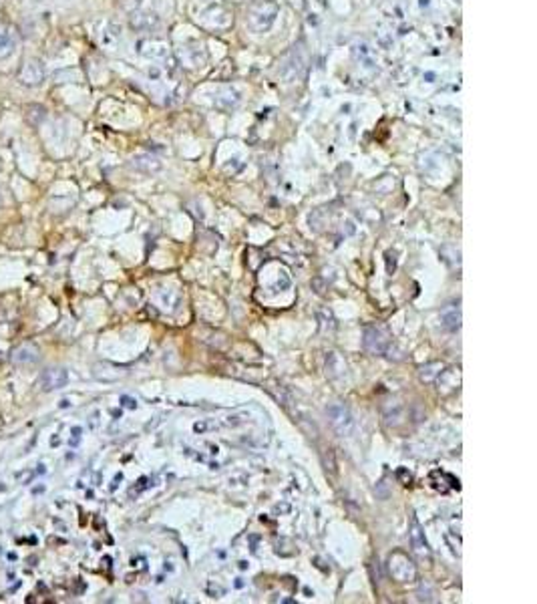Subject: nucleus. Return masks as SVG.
<instances>
[{"mask_svg": "<svg viewBox=\"0 0 537 604\" xmlns=\"http://www.w3.org/2000/svg\"><path fill=\"white\" fill-rule=\"evenodd\" d=\"M38 383H40V389L47 393L59 391V389H63L66 383H69V371L64 367H48L40 373Z\"/></svg>", "mask_w": 537, "mask_h": 604, "instance_id": "5", "label": "nucleus"}, {"mask_svg": "<svg viewBox=\"0 0 537 604\" xmlns=\"http://www.w3.org/2000/svg\"><path fill=\"white\" fill-rule=\"evenodd\" d=\"M312 288H316V294H324V284H322L320 278H314V280H312Z\"/></svg>", "mask_w": 537, "mask_h": 604, "instance_id": "22", "label": "nucleus"}, {"mask_svg": "<svg viewBox=\"0 0 537 604\" xmlns=\"http://www.w3.org/2000/svg\"><path fill=\"white\" fill-rule=\"evenodd\" d=\"M121 405H123L125 409H137V401L133 399V397L123 395V397H121Z\"/></svg>", "mask_w": 537, "mask_h": 604, "instance_id": "17", "label": "nucleus"}, {"mask_svg": "<svg viewBox=\"0 0 537 604\" xmlns=\"http://www.w3.org/2000/svg\"><path fill=\"white\" fill-rule=\"evenodd\" d=\"M31 477H34V472H22V473H18L16 475V481H20V483H29V479Z\"/></svg>", "mask_w": 537, "mask_h": 604, "instance_id": "20", "label": "nucleus"}, {"mask_svg": "<svg viewBox=\"0 0 537 604\" xmlns=\"http://www.w3.org/2000/svg\"><path fill=\"white\" fill-rule=\"evenodd\" d=\"M342 359L338 357V353H328L326 355V375L330 379H336L338 375H342Z\"/></svg>", "mask_w": 537, "mask_h": 604, "instance_id": "11", "label": "nucleus"}, {"mask_svg": "<svg viewBox=\"0 0 537 604\" xmlns=\"http://www.w3.org/2000/svg\"><path fill=\"white\" fill-rule=\"evenodd\" d=\"M237 564H239V568H241V570H246V568H248V562H237Z\"/></svg>", "mask_w": 537, "mask_h": 604, "instance_id": "24", "label": "nucleus"}, {"mask_svg": "<svg viewBox=\"0 0 537 604\" xmlns=\"http://www.w3.org/2000/svg\"><path fill=\"white\" fill-rule=\"evenodd\" d=\"M135 169H141V171H147V173H151V171H157L159 169V163L153 159V157H147V155H139V157H135L133 159V163H131Z\"/></svg>", "mask_w": 537, "mask_h": 604, "instance_id": "12", "label": "nucleus"}, {"mask_svg": "<svg viewBox=\"0 0 537 604\" xmlns=\"http://www.w3.org/2000/svg\"><path fill=\"white\" fill-rule=\"evenodd\" d=\"M0 206H2V194H0Z\"/></svg>", "mask_w": 537, "mask_h": 604, "instance_id": "25", "label": "nucleus"}, {"mask_svg": "<svg viewBox=\"0 0 537 604\" xmlns=\"http://www.w3.org/2000/svg\"><path fill=\"white\" fill-rule=\"evenodd\" d=\"M441 325L445 326L449 332H457V330L461 328V308H459V304H457V306H455V304H449V306L442 308V312H441Z\"/></svg>", "mask_w": 537, "mask_h": 604, "instance_id": "8", "label": "nucleus"}, {"mask_svg": "<svg viewBox=\"0 0 537 604\" xmlns=\"http://www.w3.org/2000/svg\"><path fill=\"white\" fill-rule=\"evenodd\" d=\"M442 371H445V362H441V360L426 362V365H423V367L419 369V379H421L423 383H435V381L441 377Z\"/></svg>", "mask_w": 537, "mask_h": 604, "instance_id": "9", "label": "nucleus"}, {"mask_svg": "<svg viewBox=\"0 0 537 604\" xmlns=\"http://www.w3.org/2000/svg\"><path fill=\"white\" fill-rule=\"evenodd\" d=\"M149 488V477H141L139 481H137V486L135 488H131V491H129V495L133 498V495H139L143 490H147Z\"/></svg>", "mask_w": 537, "mask_h": 604, "instance_id": "15", "label": "nucleus"}, {"mask_svg": "<svg viewBox=\"0 0 537 604\" xmlns=\"http://www.w3.org/2000/svg\"><path fill=\"white\" fill-rule=\"evenodd\" d=\"M79 439H80V427H73V439L69 443L75 447V445H79Z\"/></svg>", "mask_w": 537, "mask_h": 604, "instance_id": "21", "label": "nucleus"}, {"mask_svg": "<svg viewBox=\"0 0 537 604\" xmlns=\"http://www.w3.org/2000/svg\"><path fill=\"white\" fill-rule=\"evenodd\" d=\"M248 421H250V413L239 411V413L230 415V417H225L223 425H227V427H239V425H244V423H248Z\"/></svg>", "mask_w": 537, "mask_h": 604, "instance_id": "13", "label": "nucleus"}, {"mask_svg": "<svg viewBox=\"0 0 537 604\" xmlns=\"http://www.w3.org/2000/svg\"><path fill=\"white\" fill-rule=\"evenodd\" d=\"M209 427H216V425H213V423H205V421H199V423L193 425V431H195V433H204L205 429H209Z\"/></svg>", "mask_w": 537, "mask_h": 604, "instance_id": "19", "label": "nucleus"}, {"mask_svg": "<svg viewBox=\"0 0 537 604\" xmlns=\"http://www.w3.org/2000/svg\"><path fill=\"white\" fill-rule=\"evenodd\" d=\"M409 540H411V548L414 556L421 562H431L433 558L431 548H428V542L425 538V530L421 526V522L414 514H411V520H409Z\"/></svg>", "mask_w": 537, "mask_h": 604, "instance_id": "4", "label": "nucleus"}, {"mask_svg": "<svg viewBox=\"0 0 537 604\" xmlns=\"http://www.w3.org/2000/svg\"><path fill=\"white\" fill-rule=\"evenodd\" d=\"M362 346L374 357H388L393 351V337L384 325H368L362 332Z\"/></svg>", "mask_w": 537, "mask_h": 604, "instance_id": "1", "label": "nucleus"}, {"mask_svg": "<svg viewBox=\"0 0 537 604\" xmlns=\"http://www.w3.org/2000/svg\"><path fill=\"white\" fill-rule=\"evenodd\" d=\"M288 286H290V278H288L286 272H282V274H280V280H278V288H280V290H286Z\"/></svg>", "mask_w": 537, "mask_h": 604, "instance_id": "18", "label": "nucleus"}, {"mask_svg": "<svg viewBox=\"0 0 537 604\" xmlns=\"http://www.w3.org/2000/svg\"><path fill=\"white\" fill-rule=\"evenodd\" d=\"M15 45H16V36L12 33L8 26L0 24V59H4L8 55H12L15 50Z\"/></svg>", "mask_w": 537, "mask_h": 604, "instance_id": "10", "label": "nucleus"}, {"mask_svg": "<svg viewBox=\"0 0 537 604\" xmlns=\"http://www.w3.org/2000/svg\"><path fill=\"white\" fill-rule=\"evenodd\" d=\"M417 596H419V600H421V602H433L431 586L423 582V584H421V588H419V592H417Z\"/></svg>", "mask_w": 537, "mask_h": 604, "instance_id": "14", "label": "nucleus"}, {"mask_svg": "<svg viewBox=\"0 0 537 604\" xmlns=\"http://www.w3.org/2000/svg\"><path fill=\"white\" fill-rule=\"evenodd\" d=\"M18 81L26 87H38L45 81V66L36 59L24 61L20 71H18Z\"/></svg>", "mask_w": 537, "mask_h": 604, "instance_id": "6", "label": "nucleus"}, {"mask_svg": "<svg viewBox=\"0 0 537 604\" xmlns=\"http://www.w3.org/2000/svg\"><path fill=\"white\" fill-rule=\"evenodd\" d=\"M396 477L402 481V486H411V481H412V475L407 469H396Z\"/></svg>", "mask_w": 537, "mask_h": 604, "instance_id": "16", "label": "nucleus"}, {"mask_svg": "<svg viewBox=\"0 0 537 604\" xmlns=\"http://www.w3.org/2000/svg\"><path fill=\"white\" fill-rule=\"evenodd\" d=\"M121 479H123V473H117V475H115V481L111 483V491H115V490H117V483H119Z\"/></svg>", "mask_w": 537, "mask_h": 604, "instance_id": "23", "label": "nucleus"}, {"mask_svg": "<svg viewBox=\"0 0 537 604\" xmlns=\"http://www.w3.org/2000/svg\"><path fill=\"white\" fill-rule=\"evenodd\" d=\"M10 360L15 362V365H20V367L36 365V362L40 360V348L34 343H22V344H18L15 348V351H12Z\"/></svg>", "mask_w": 537, "mask_h": 604, "instance_id": "7", "label": "nucleus"}, {"mask_svg": "<svg viewBox=\"0 0 537 604\" xmlns=\"http://www.w3.org/2000/svg\"><path fill=\"white\" fill-rule=\"evenodd\" d=\"M388 572H391V576L396 582H402V584L417 580V568H414L412 560L409 558V554L400 552V550H396V552L388 556Z\"/></svg>", "mask_w": 537, "mask_h": 604, "instance_id": "3", "label": "nucleus"}, {"mask_svg": "<svg viewBox=\"0 0 537 604\" xmlns=\"http://www.w3.org/2000/svg\"><path fill=\"white\" fill-rule=\"evenodd\" d=\"M326 417L330 421V427L336 431L340 437H348L352 435L354 431V419H352V413L348 409L344 403L340 401H334L326 407Z\"/></svg>", "mask_w": 537, "mask_h": 604, "instance_id": "2", "label": "nucleus"}]
</instances>
